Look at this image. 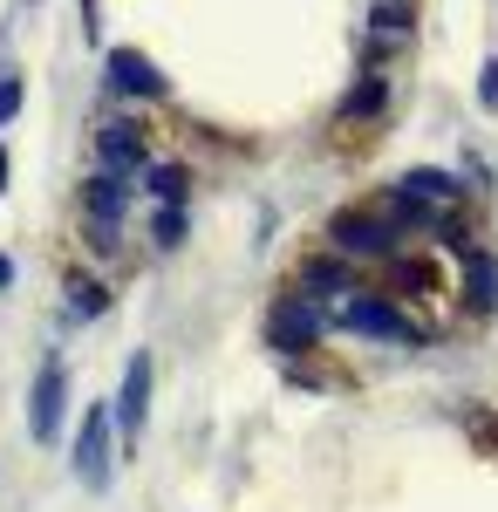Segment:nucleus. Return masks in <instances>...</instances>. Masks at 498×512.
Instances as JSON below:
<instances>
[{
    "label": "nucleus",
    "instance_id": "obj_7",
    "mask_svg": "<svg viewBox=\"0 0 498 512\" xmlns=\"http://www.w3.org/2000/svg\"><path fill=\"white\" fill-rule=\"evenodd\" d=\"M62 410H69V362L48 355L35 369V390H28V437L35 444H55L62 437Z\"/></svg>",
    "mask_w": 498,
    "mask_h": 512
},
{
    "label": "nucleus",
    "instance_id": "obj_11",
    "mask_svg": "<svg viewBox=\"0 0 498 512\" xmlns=\"http://www.w3.org/2000/svg\"><path fill=\"white\" fill-rule=\"evenodd\" d=\"M403 287V301H444V274H437V260H417V253H396L383 260V294Z\"/></svg>",
    "mask_w": 498,
    "mask_h": 512
},
{
    "label": "nucleus",
    "instance_id": "obj_1",
    "mask_svg": "<svg viewBox=\"0 0 498 512\" xmlns=\"http://www.w3.org/2000/svg\"><path fill=\"white\" fill-rule=\"evenodd\" d=\"M321 239H328V253H342V260H396L403 253V226L389 219L383 205H342L328 226H321Z\"/></svg>",
    "mask_w": 498,
    "mask_h": 512
},
{
    "label": "nucleus",
    "instance_id": "obj_8",
    "mask_svg": "<svg viewBox=\"0 0 498 512\" xmlns=\"http://www.w3.org/2000/svg\"><path fill=\"white\" fill-rule=\"evenodd\" d=\"M103 89L110 96H130V103H164L171 96V76H157V62L144 48H110L103 55Z\"/></svg>",
    "mask_w": 498,
    "mask_h": 512
},
{
    "label": "nucleus",
    "instance_id": "obj_15",
    "mask_svg": "<svg viewBox=\"0 0 498 512\" xmlns=\"http://www.w3.org/2000/svg\"><path fill=\"white\" fill-rule=\"evenodd\" d=\"M137 192H151L157 205H185V198H192V164L185 158H151L137 171Z\"/></svg>",
    "mask_w": 498,
    "mask_h": 512
},
{
    "label": "nucleus",
    "instance_id": "obj_16",
    "mask_svg": "<svg viewBox=\"0 0 498 512\" xmlns=\"http://www.w3.org/2000/svg\"><path fill=\"white\" fill-rule=\"evenodd\" d=\"M110 315V287L96 274H62V321H103Z\"/></svg>",
    "mask_w": 498,
    "mask_h": 512
},
{
    "label": "nucleus",
    "instance_id": "obj_4",
    "mask_svg": "<svg viewBox=\"0 0 498 512\" xmlns=\"http://www.w3.org/2000/svg\"><path fill=\"white\" fill-rule=\"evenodd\" d=\"M321 335H328V315H321L314 301H301L294 287H287V294H273V308H267L273 355H307V349H321Z\"/></svg>",
    "mask_w": 498,
    "mask_h": 512
},
{
    "label": "nucleus",
    "instance_id": "obj_24",
    "mask_svg": "<svg viewBox=\"0 0 498 512\" xmlns=\"http://www.w3.org/2000/svg\"><path fill=\"white\" fill-rule=\"evenodd\" d=\"M82 28H89V35H96V0H82Z\"/></svg>",
    "mask_w": 498,
    "mask_h": 512
},
{
    "label": "nucleus",
    "instance_id": "obj_14",
    "mask_svg": "<svg viewBox=\"0 0 498 512\" xmlns=\"http://www.w3.org/2000/svg\"><path fill=\"white\" fill-rule=\"evenodd\" d=\"M464 308L471 315H498V253L492 246L464 253Z\"/></svg>",
    "mask_w": 498,
    "mask_h": 512
},
{
    "label": "nucleus",
    "instance_id": "obj_5",
    "mask_svg": "<svg viewBox=\"0 0 498 512\" xmlns=\"http://www.w3.org/2000/svg\"><path fill=\"white\" fill-rule=\"evenodd\" d=\"M151 383H157V362H151V349H137L130 362H123V383H116V396H110L123 451H137V437H144V424H151Z\"/></svg>",
    "mask_w": 498,
    "mask_h": 512
},
{
    "label": "nucleus",
    "instance_id": "obj_18",
    "mask_svg": "<svg viewBox=\"0 0 498 512\" xmlns=\"http://www.w3.org/2000/svg\"><path fill=\"white\" fill-rule=\"evenodd\" d=\"M185 233H192V219H185V205H157V219H151V246H157V253H171V246H185Z\"/></svg>",
    "mask_w": 498,
    "mask_h": 512
},
{
    "label": "nucleus",
    "instance_id": "obj_3",
    "mask_svg": "<svg viewBox=\"0 0 498 512\" xmlns=\"http://www.w3.org/2000/svg\"><path fill=\"white\" fill-rule=\"evenodd\" d=\"M294 294H301V301H314L321 315H335L342 301H355V294H362V267L321 246V253H307L301 267H294Z\"/></svg>",
    "mask_w": 498,
    "mask_h": 512
},
{
    "label": "nucleus",
    "instance_id": "obj_6",
    "mask_svg": "<svg viewBox=\"0 0 498 512\" xmlns=\"http://www.w3.org/2000/svg\"><path fill=\"white\" fill-rule=\"evenodd\" d=\"M110 465H116V410L110 403H89L82 410V431H76V478L89 492L110 485Z\"/></svg>",
    "mask_w": 498,
    "mask_h": 512
},
{
    "label": "nucleus",
    "instance_id": "obj_17",
    "mask_svg": "<svg viewBox=\"0 0 498 512\" xmlns=\"http://www.w3.org/2000/svg\"><path fill=\"white\" fill-rule=\"evenodd\" d=\"M76 219H82V212H76ZM82 253H89L96 267H110L116 253H123V226H116V219H82Z\"/></svg>",
    "mask_w": 498,
    "mask_h": 512
},
{
    "label": "nucleus",
    "instance_id": "obj_12",
    "mask_svg": "<svg viewBox=\"0 0 498 512\" xmlns=\"http://www.w3.org/2000/svg\"><path fill=\"white\" fill-rule=\"evenodd\" d=\"M389 192H403L410 205H430V212H458L464 205V185L451 178V171H430V164H417V171H403Z\"/></svg>",
    "mask_w": 498,
    "mask_h": 512
},
{
    "label": "nucleus",
    "instance_id": "obj_22",
    "mask_svg": "<svg viewBox=\"0 0 498 512\" xmlns=\"http://www.w3.org/2000/svg\"><path fill=\"white\" fill-rule=\"evenodd\" d=\"M14 185V158H7V144H0V192Z\"/></svg>",
    "mask_w": 498,
    "mask_h": 512
},
{
    "label": "nucleus",
    "instance_id": "obj_19",
    "mask_svg": "<svg viewBox=\"0 0 498 512\" xmlns=\"http://www.w3.org/2000/svg\"><path fill=\"white\" fill-rule=\"evenodd\" d=\"M369 28H376L383 41H410V28H417V21H410V7H403V0H383V7L369 14Z\"/></svg>",
    "mask_w": 498,
    "mask_h": 512
},
{
    "label": "nucleus",
    "instance_id": "obj_9",
    "mask_svg": "<svg viewBox=\"0 0 498 512\" xmlns=\"http://www.w3.org/2000/svg\"><path fill=\"white\" fill-rule=\"evenodd\" d=\"M96 164H103V171H123V178H137V171L151 164V123H144V117L96 123Z\"/></svg>",
    "mask_w": 498,
    "mask_h": 512
},
{
    "label": "nucleus",
    "instance_id": "obj_10",
    "mask_svg": "<svg viewBox=\"0 0 498 512\" xmlns=\"http://www.w3.org/2000/svg\"><path fill=\"white\" fill-rule=\"evenodd\" d=\"M130 205H137V178H123V171H103V164H96V171L76 185V212L82 219H116V226H123Z\"/></svg>",
    "mask_w": 498,
    "mask_h": 512
},
{
    "label": "nucleus",
    "instance_id": "obj_13",
    "mask_svg": "<svg viewBox=\"0 0 498 512\" xmlns=\"http://www.w3.org/2000/svg\"><path fill=\"white\" fill-rule=\"evenodd\" d=\"M383 117H389V76L369 69V76L335 103V123H342V130H369V123H383Z\"/></svg>",
    "mask_w": 498,
    "mask_h": 512
},
{
    "label": "nucleus",
    "instance_id": "obj_23",
    "mask_svg": "<svg viewBox=\"0 0 498 512\" xmlns=\"http://www.w3.org/2000/svg\"><path fill=\"white\" fill-rule=\"evenodd\" d=\"M7 287H14V260L0 253V294H7Z\"/></svg>",
    "mask_w": 498,
    "mask_h": 512
},
{
    "label": "nucleus",
    "instance_id": "obj_20",
    "mask_svg": "<svg viewBox=\"0 0 498 512\" xmlns=\"http://www.w3.org/2000/svg\"><path fill=\"white\" fill-rule=\"evenodd\" d=\"M21 103H28V82L14 76V69H0V130L21 117Z\"/></svg>",
    "mask_w": 498,
    "mask_h": 512
},
{
    "label": "nucleus",
    "instance_id": "obj_2",
    "mask_svg": "<svg viewBox=\"0 0 498 512\" xmlns=\"http://www.w3.org/2000/svg\"><path fill=\"white\" fill-rule=\"evenodd\" d=\"M328 328L335 335H369V342H396V349H423V328L410 315H403V301L396 294H355V301H342L335 315H328Z\"/></svg>",
    "mask_w": 498,
    "mask_h": 512
},
{
    "label": "nucleus",
    "instance_id": "obj_21",
    "mask_svg": "<svg viewBox=\"0 0 498 512\" xmlns=\"http://www.w3.org/2000/svg\"><path fill=\"white\" fill-rule=\"evenodd\" d=\"M478 103H485V110H498V55L485 62V82H478Z\"/></svg>",
    "mask_w": 498,
    "mask_h": 512
}]
</instances>
